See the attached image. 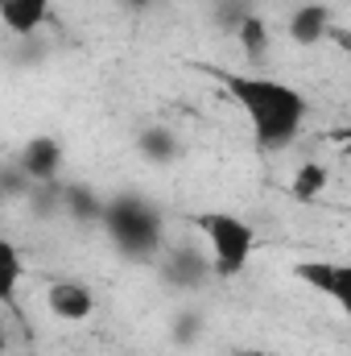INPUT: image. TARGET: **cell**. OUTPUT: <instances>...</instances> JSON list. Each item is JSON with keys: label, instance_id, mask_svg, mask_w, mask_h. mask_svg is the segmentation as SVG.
Masks as SVG:
<instances>
[{"label": "cell", "instance_id": "cell-1", "mask_svg": "<svg viewBox=\"0 0 351 356\" xmlns=\"http://www.w3.org/2000/svg\"><path fill=\"white\" fill-rule=\"evenodd\" d=\"M223 91L244 112L252 141L261 149H268V154L293 145L298 133L306 129V116H310L306 91L285 83V79H277V75H252V71L223 75Z\"/></svg>", "mask_w": 351, "mask_h": 356}, {"label": "cell", "instance_id": "cell-2", "mask_svg": "<svg viewBox=\"0 0 351 356\" xmlns=\"http://www.w3.org/2000/svg\"><path fill=\"white\" fill-rule=\"evenodd\" d=\"M194 228L207 245V257L215 277H240L252 253H257V228L248 220H240L236 211H198Z\"/></svg>", "mask_w": 351, "mask_h": 356}, {"label": "cell", "instance_id": "cell-3", "mask_svg": "<svg viewBox=\"0 0 351 356\" xmlns=\"http://www.w3.org/2000/svg\"><path fill=\"white\" fill-rule=\"evenodd\" d=\"M103 228H108L112 245H116L124 257L145 261V257H157V253H162V216H157V207H149V203L137 199V195L108 199Z\"/></svg>", "mask_w": 351, "mask_h": 356}, {"label": "cell", "instance_id": "cell-4", "mask_svg": "<svg viewBox=\"0 0 351 356\" xmlns=\"http://www.w3.org/2000/svg\"><path fill=\"white\" fill-rule=\"evenodd\" d=\"M293 273H298L310 290L327 294V298L343 311V319L351 323V261H302Z\"/></svg>", "mask_w": 351, "mask_h": 356}, {"label": "cell", "instance_id": "cell-5", "mask_svg": "<svg viewBox=\"0 0 351 356\" xmlns=\"http://www.w3.org/2000/svg\"><path fill=\"white\" fill-rule=\"evenodd\" d=\"M46 311H50L58 323H87L91 311H95V294H91L83 282L58 277V282L46 286Z\"/></svg>", "mask_w": 351, "mask_h": 356}, {"label": "cell", "instance_id": "cell-6", "mask_svg": "<svg viewBox=\"0 0 351 356\" xmlns=\"http://www.w3.org/2000/svg\"><path fill=\"white\" fill-rule=\"evenodd\" d=\"M62 158H67V154H62V145H58L54 137H33V141H25L17 166H21V175L29 178L33 186H42V182H58Z\"/></svg>", "mask_w": 351, "mask_h": 356}, {"label": "cell", "instance_id": "cell-7", "mask_svg": "<svg viewBox=\"0 0 351 356\" xmlns=\"http://www.w3.org/2000/svg\"><path fill=\"white\" fill-rule=\"evenodd\" d=\"M54 17V0H0V21L8 33L29 38Z\"/></svg>", "mask_w": 351, "mask_h": 356}, {"label": "cell", "instance_id": "cell-8", "mask_svg": "<svg viewBox=\"0 0 351 356\" xmlns=\"http://www.w3.org/2000/svg\"><path fill=\"white\" fill-rule=\"evenodd\" d=\"M166 273H170V282L174 286H203L207 282V273H215L211 269V257H198V249H186V245H174L170 253H166Z\"/></svg>", "mask_w": 351, "mask_h": 356}, {"label": "cell", "instance_id": "cell-9", "mask_svg": "<svg viewBox=\"0 0 351 356\" xmlns=\"http://www.w3.org/2000/svg\"><path fill=\"white\" fill-rule=\"evenodd\" d=\"M335 29H331V13L323 8V4H302L298 13H293V21H289V38L298 42V46H318L323 38H331Z\"/></svg>", "mask_w": 351, "mask_h": 356}, {"label": "cell", "instance_id": "cell-10", "mask_svg": "<svg viewBox=\"0 0 351 356\" xmlns=\"http://www.w3.org/2000/svg\"><path fill=\"white\" fill-rule=\"evenodd\" d=\"M62 211H67L71 220H79V224H103L108 199L95 195L83 182H71V186H62Z\"/></svg>", "mask_w": 351, "mask_h": 356}, {"label": "cell", "instance_id": "cell-11", "mask_svg": "<svg viewBox=\"0 0 351 356\" xmlns=\"http://www.w3.org/2000/svg\"><path fill=\"white\" fill-rule=\"evenodd\" d=\"M137 154H141L145 162H153V166H170L178 154H182L178 133L174 129H166V124H149V129H141V137H137Z\"/></svg>", "mask_w": 351, "mask_h": 356}, {"label": "cell", "instance_id": "cell-12", "mask_svg": "<svg viewBox=\"0 0 351 356\" xmlns=\"http://www.w3.org/2000/svg\"><path fill=\"white\" fill-rule=\"evenodd\" d=\"M236 38H240V46H244L248 63H264V58H268L273 33H268V21H264L261 13H244V17L236 21Z\"/></svg>", "mask_w": 351, "mask_h": 356}, {"label": "cell", "instance_id": "cell-13", "mask_svg": "<svg viewBox=\"0 0 351 356\" xmlns=\"http://www.w3.org/2000/svg\"><path fill=\"white\" fill-rule=\"evenodd\" d=\"M327 186H331V175H327L323 162H302L298 175H293V182H289V195L302 199V203H310V199H318Z\"/></svg>", "mask_w": 351, "mask_h": 356}, {"label": "cell", "instance_id": "cell-14", "mask_svg": "<svg viewBox=\"0 0 351 356\" xmlns=\"http://www.w3.org/2000/svg\"><path fill=\"white\" fill-rule=\"evenodd\" d=\"M0 266H4V298H12V290L21 286V277H25V266H21V253H17V245L12 241H0Z\"/></svg>", "mask_w": 351, "mask_h": 356}, {"label": "cell", "instance_id": "cell-15", "mask_svg": "<svg viewBox=\"0 0 351 356\" xmlns=\"http://www.w3.org/2000/svg\"><path fill=\"white\" fill-rule=\"evenodd\" d=\"M331 38H335V42H339V46H343V50H348V58H351V33H339V29H335V33H331Z\"/></svg>", "mask_w": 351, "mask_h": 356}, {"label": "cell", "instance_id": "cell-16", "mask_svg": "<svg viewBox=\"0 0 351 356\" xmlns=\"http://www.w3.org/2000/svg\"><path fill=\"white\" fill-rule=\"evenodd\" d=\"M343 158H348V166H351V141H348V145H343Z\"/></svg>", "mask_w": 351, "mask_h": 356}]
</instances>
